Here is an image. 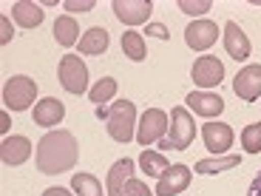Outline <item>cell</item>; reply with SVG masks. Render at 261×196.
Listing matches in <instances>:
<instances>
[{
  "label": "cell",
  "mask_w": 261,
  "mask_h": 196,
  "mask_svg": "<svg viewBox=\"0 0 261 196\" xmlns=\"http://www.w3.org/2000/svg\"><path fill=\"white\" fill-rule=\"evenodd\" d=\"M247 196H261V170H258V177L253 179V185H250Z\"/></svg>",
  "instance_id": "32"
},
{
  "label": "cell",
  "mask_w": 261,
  "mask_h": 196,
  "mask_svg": "<svg viewBox=\"0 0 261 196\" xmlns=\"http://www.w3.org/2000/svg\"><path fill=\"white\" fill-rule=\"evenodd\" d=\"M233 91L244 103H255L261 97V65H244L233 80Z\"/></svg>",
  "instance_id": "9"
},
{
  "label": "cell",
  "mask_w": 261,
  "mask_h": 196,
  "mask_svg": "<svg viewBox=\"0 0 261 196\" xmlns=\"http://www.w3.org/2000/svg\"><path fill=\"white\" fill-rule=\"evenodd\" d=\"M114 94H117V80H114V77H102L99 83H94V88L88 91V97H91L94 105H105Z\"/></svg>",
  "instance_id": "25"
},
{
  "label": "cell",
  "mask_w": 261,
  "mask_h": 196,
  "mask_svg": "<svg viewBox=\"0 0 261 196\" xmlns=\"http://www.w3.org/2000/svg\"><path fill=\"white\" fill-rule=\"evenodd\" d=\"M122 196H153V193H150V188L142 182V179H130V182L125 185Z\"/></svg>",
  "instance_id": "28"
},
{
  "label": "cell",
  "mask_w": 261,
  "mask_h": 196,
  "mask_svg": "<svg viewBox=\"0 0 261 196\" xmlns=\"http://www.w3.org/2000/svg\"><path fill=\"white\" fill-rule=\"evenodd\" d=\"M242 148L247 154H261V122H253L242 131Z\"/></svg>",
  "instance_id": "26"
},
{
  "label": "cell",
  "mask_w": 261,
  "mask_h": 196,
  "mask_svg": "<svg viewBox=\"0 0 261 196\" xmlns=\"http://www.w3.org/2000/svg\"><path fill=\"white\" fill-rule=\"evenodd\" d=\"M216 37H219V26H216L213 20H193L188 29H185V43H188L193 52H204V48H210L216 43Z\"/></svg>",
  "instance_id": "10"
},
{
  "label": "cell",
  "mask_w": 261,
  "mask_h": 196,
  "mask_svg": "<svg viewBox=\"0 0 261 196\" xmlns=\"http://www.w3.org/2000/svg\"><path fill=\"white\" fill-rule=\"evenodd\" d=\"M63 117H65V105L54 97H46L34 105V125H40V128H54V125L63 122Z\"/></svg>",
  "instance_id": "16"
},
{
  "label": "cell",
  "mask_w": 261,
  "mask_h": 196,
  "mask_svg": "<svg viewBox=\"0 0 261 196\" xmlns=\"http://www.w3.org/2000/svg\"><path fill=\"white\" fill-rule=\"evenodd\" d=\"M139 165H142V170L148 174V177H156V179L170 168L168 157L159 154V151H142V154H139Z\"/></svg>",
  "instance_id": "23"
},
{
  "label": "cell",
  "mask_w": 261,
  "mask_h": 196,
  "mask_svg": "<svg viewBox=\"0 0 261 196\" xmlns=\"http://www.w3.org/2000/svg\"><path fill=\"white\" fill-rule=\"evenodd\" d=\"M12 17L17 26L23 29H37L43 23V6L40 3H32V0H17L12 6Z\"/></svg>",
  "instance_id": "18"
},
{
  "label": "cell",
  "mask_w": 261,
  "mask_h": 196,
  "mask_svg": "<svg viewBox=\"0 0 261 196\" xmlns=\"http://www.w3.org/2000/svg\"><path fill=\"white\" fill-rule=\"evenodd\" d=\"M239 154H224V157H213V159H199L196 162V174H222V170H230V168H239Z\"/></svg>",
  "instance_id": "21"
},
{
  "label": "cell",
  "mask_w": 261,
  "mask_h": 196,
  "mask_svg": "<svg viewBox=\"0 0 261 196\" xmlns=\"http://www.w3.org/2000/svg\"><path fill=\"white\" fill-rule=\"evenodd\" d=\"M202 139L204 148L213 154V157H224L233 145V128L227 122H204L202 125Z\"/></svg>",
  "instance_id": "8"
},
{
  "label": "cell",
  "mask_w": 261,
  "mask_h": 196,
  "mask_svg": "<svg viewBox=\"0 0 261 196\" xmlns=\"http://www.w3.org/2000/svg\"><path fill=\"white\" fill-rule=\"evenodd\" d=\"M43 196H71L65 188H48V190H43Z\"/></svg>",
  "instance_id": "33"
},
{
  "label": "cell",
  "mask_w": 261,
  "mask_h": 196,
  "mask_svg": "<svg viewBox=\"0 0 261 196\" xmlns=\"http://www.w3.org/2000/svg\"><path fill=\"white\" fill-rule=\"evenodd\" d=\"M224 48H227V54L233 60H247L250 52H253V46H250V37L244 34V29L236 23V20H230V23H224Z\"/></svg>",
  "instance_id": "14"
},
{
  "label": "cell",
  "mask_w": 261,
  "mask_h": 196,
  "mask_svg": "<svg viewBox=\"0 0 261 196\" xmlns=\"http://www.w3.org/2000/svg\"><path fill=\"white\" fill-rule=\"evenodd\" d=\"M63 6H65V12H91L94 0H65Z\"/></svg>",
  "instance_id": "29"
},
{
  "label": "cell",
  "mask_w": 261,
  "mask_h": 196,
  "mask_svg": "<svg viewBox=\"0 0 261 196\" xmlns=\"http://www.w3.org/2000/svg\"><path fill=\"white\" fill-rule=\"evenodd\" d=\"M37 100V83L26 74H14L3 85V105L9 111H26L29 105H34Z\"/></svg>",
  "instance_id": "4"
},
{
  "label": "cell",
  "mask_w": 261,
  "mask_h": 196,
  "mask_svg": "<svg viewBox=\"0 0 261 196\" xmlns=\"http://www.w3.org/2000/svg\"><path fill=\"white\" fill-rule=\"evenodd\" d=\"M97 117H105V125H108V134L117 142H130L137 139V105L130 100H117L111 108H97Z\"/></svg>",
  "instance_id": "2"
},
{
  "label": "cell",
  "mask_w": 261,
  "mask_h": 196,
  "mask_svg": "<svg viewBox=\"0 0 261 196\" xmlns=\"http://www.w3.org/2000/svg\"><path fill=\"white\" fill-rule=\"evenodd\" d=\"M108 48V32L102 26H94L80 37V54H102Z\"/></svg>",
  "instance_id": "20"
},
{
  "label": "cell",
  "mask_w": 261,
  "mask_h": 196,
  "mask_svg": "<svg viewBox=\"0 0 261 196\" xmlns=\"http://www.w3.org/2000/svg\"><path fill=\"white\" fill-rule=\"evenodd\" d=\"M134 179V159H119V162L111 165L108 170V196H122L125 185Z\"/></svg>",
  "instance_id": "17"
},
{
  "label": "cell",
  "mask_w": 261,
  "mask_h": 196,
  "mask_svg": "<svg viewBox=\"0 0 261 196\" xmlns=\"http://www.w3.org/2000/svg\"><path fill=\"white\" fill-rule=\"evenodd\" d=\"M210 0H179V9L185 14H207L210 12Z\"/></svg>",
  "instance_id": "27"
},
{
  "label": "cell",
  "mask_w": 261,
  "mask_h": 196,
  "mask_svg": "<svg viewBox=\"0 0 261 196\" xmlns=\"http://www.w3.org/2000/svg\"><path fill=\"white\" fill-rule=\"evenodd\" d=\"M148 37H159V40H168L170 32L162 26V23H148Z\"/></svg>",
  "instance_id": "30"
},
{
  "label": "cell",
  "mask_w": 261,
  "mask_h": 196,
  "mask_svg": "<svg viewBox=\"0 0 261 196\" xmlns=\"http://www.w3.org/2000/svg\"><path fill=\"white\" fill-rule=\"evenodd\" d=\"M57 74H60V85H63L68 94H85L88 91V68H85V63L77 54L60 57Z\"/></svg>",
  "instance_id": "5"
},
{
  "label": "cell",
  "mask_w": 261,
  "mask_h": 196,
  "mask_svg": "<svg viewBox=\"0 0 261 196\" xmlns=\"http://www.w3.org/2000/svg\"><path fill=\"white\" fill-rule=\"evenodd\" d=\"M54 40L65 48L74 46V43H80V26H77V20H74L71 14L57 17V23H54Z\"/></svg>",
  "instance_id": "19"
},
{
  "label": "cell",
  "mask_w": 261,
  "mask_h": 196,
  "mask_svg": "<svg viewBox=\"0 0 261 196\" xmlns=\"http://www.w3.org/2000/svg\"><path fill=\"white\" fill-rule=\"evenodd\" d=\"M71 188L77 196H102V185H99V179L94 174H74Z\"/></svg>",
  "instance_id": "24"
},
{
  "label": "cell",
  "mask_w": 261,
  "mask_h": 196,
  "mask_svg": "<svg viewBox=\"0 0 261 196\" xmlns=\"http://www.w3.org/2000/svg\"><path fill=\"white\" fill-rule=\"evenodd\" d=\"M190 77L199 88H216V85L224 80V63L213 54H202V57L193 63L190 68Z\"/></svg>",
  "instance_id": "7"
},
{
  "label": "cell",
  "mask_w": 261,
  "mask_h": 196,
  "mask_svg": "<svg viewBox=\"0 0 261 196\" xmlns=\"http://www.w3.org/2000/svg\"><path fill=\"white\" fill-rule=\"evenodd\" d=\"M12 37H14V34H12V26H9V17H0V43L6 46Z\"/></svg>",
  "instance_id": "31"
},
{
  "label": "cell",
  "mask_w": 261,
  "mask_h": 196,
  "mask_svg": "<svg viewBox=\"0 0 261 196\" xmlns=\"http://www.w3.org/2000/svg\"><path fill=\"white\" fill-rule=\"evenodd\" d=\"M122 52L128 60H134V63H142L145 57H148V46H145V37L139 32H125L122 34Z\"/></svg>",
  "instance_id": "22"
},
{
  "label": "cell",
  "mask_w": 261,
  "mask_h": 196,
  "mask_svg": "<svg viewBox=\"0 0 261 196\" xmlns=\"http://www.w3.org/2000/svg\"><path fill=\"white\" fill-rule=\"evenodd\" d=\"M168 128H170L168 114H165L162 108H148V111L142 114V119H139V125H137V142L148 148L150 142L165 139Z\"/></svg>",
  "instance_id": "6"
},
{
  "label": "cell",
  "mask_w": 261,
  "mask_h": 196,
  "mask_svg": "<svg viewBox=\"0 0 261 196\" xmlns=\"http://www.w3.org/2000/svg\"><path fill=\"white\" fill-rule=\"evenodd\" d=\"M29 157H32V142H29V137H6L0 142V159L9 168H17V165L29 162Z\"/></svg>",
  "instance_id": "13"
},
{
  "label": "cell",
  "mask_w": 261,
  "mask_h": 196,
  "mask_svg": "<svg viewBox=\"0 0 261 196\" xmlns=\"http://www.w3.org/2000/svg\"><path fill=\"white\" fill-rule=\"evenodd\" d=\"M77 154H80V145L77 137L71 131H48L46 137L37 142V170L46 174V177H54V174H65L77 165Z\"/></svg>",
  "instance_id": "1"
},
{
  "label": "cell",
  "mask_w": 261,
  "mask_h": 196,
  "mask_svg": "<svg viewBox=\"0 0 261 196\" xmlns=\"http://www.w3.org/2000/svg\"><path fill=\"white\" fill-rule=\"evenodd\" d=\"M196 128L199 125L193 122L190 111L185 105H176L170 111V128L165 134V139H159V151H188L196 139Z\"/></svg>",
  "instance_id": "3"
},
{
  "label": "cell",
  "mask_w": 261,
  "mask_h": 196,
  "mask_svg": "<svg viewBox=\"0 0 261 196\" xmlns=\"http://www.w3.org/2000/svg\"><path fill=\"white\" fill-rule=\"evenodd\" d=\"M111 9L125 26H142L153 12V3L150 0H114Z\"/></svg>",
  "instance_id": "11"
},
{
  "label": "cell",
  "mask_w": 261,
  "mask_h": 196,
  "mask_svg": "<svg viewBox=\"0 0 261 196\" xmlns=\"http://www.w3.org/2000/svg\"><path fill=\"white\" fill-rule=\"evenodd\" d=\"M190 185V168L182 162L170 165L156 182V196H179Z\"/></svg>",
  "instance_id": "12"
},
{
  "label": "cell",
  "mask_w": 261,
  "mask_h": 196,
  "mask_svg": "<svg viewBox=\"0 0 261 196\" xmlns=\"http://www.w3.org/2000/svg\"><path fill=\"white\" fill-rule=\"evenodd\" d=\"M188 108L199 117H219L224 111V100L213 91H190L188 94Z\"/></svg>",
  "instance_id": "15"
},
{
  "label": "cell",
  "mask_w": 261,
  "mask_h": 196,
  "mask_svg": "<svg viewBox=\"0 0 261 196\" xmlns=\"http://www.w3.org/2000/svg\"><path fill=\"white\" fill-rule=\"evenodd\" d=\"M0 125H3V128H0V131L6 134V131H9V114H3V117H0Z\"/></svg>",
  "instance_id": "34"
}]
</instances>
